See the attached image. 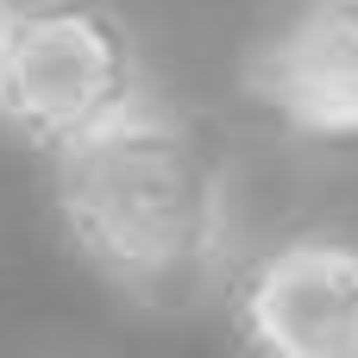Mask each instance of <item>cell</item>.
<instances>
[{
	"instance_id": "1",
	"label": "cell",
	"mask_w": 358,
	"mask_h": 358,
	"mask_svg": "<svg viewBox=\"0 0 358 358\" xmlns=\"http://www.w3.org/2000/svg\"><path fill=\"white\" fill-rule=\"evenodd\" d=\"M50 195L76 264L132 315H189L233 271V164L157 94L57 151Z\"/></svg>"
},
{
	"instance_id": "2",
	"label": "cell",
	"mask_w": 358,
	"mask_h": 358,
	"mask_svg": "<svg viewBox=\"0 0 358 358\" xmlns=\"http://www.w3.org/2000/svg\"><path fill=\"white\" fill-rule=\"evenodd\" d=\"M145 94V44L113 0L0 6V126L38 157L113 126Z\"/></svg>"
},
{
	"instance_id": "3",
	"label": "cell",
	"mask_w": 358,
	"mask_h": 358,
	"mask_svg": "<svg viewBox=\"0 0 358 358\" xmlns=\"http://www.w3.org/2000/svg\"><path fill=\"white\" fill-rule=\"evenodd\" d=\"M227 327L264 358H358V233L302 227L220 283Z\"/></svg>"
},
{
	"instance_id": "5",
	"label": "cell",
	"mask_w": 358,
	"mask_h": 358,
	"mask_svg": "<svg viewBox=\"0 0 358 358\" xmlns=\"http://www.w3.org/2000/svg\"><path fill=\"white\" fill-rule=\"evenodd\" d=\"M0 6H6V0H0Z\"/></svg>"
},
{
	"instance_id": "4",
	"label": "cell",
	"mask_w": 358,
	"mask_h": 358,
	"mask_svg": "<svg viewBox=\"0 0 358 358\" xmlns=\"http://www.w3.org/2000/svg\"><path fill=\"white\" fill-rule=\"evenodd\" d=\"M245 94L289 138H358V0H302L264 44H252Z\"/></svg>"
}]
</instances>
